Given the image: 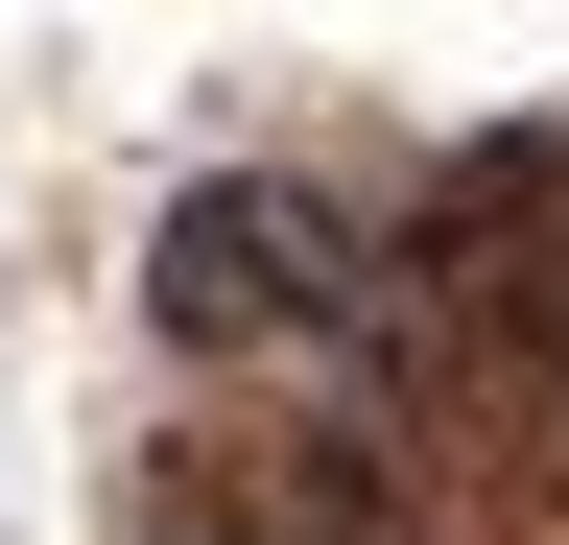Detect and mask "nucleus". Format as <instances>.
Masks as SVG:
<instances>
[{"instance_id": "nucleus-1", "label": "nucleus", "mask_w": 569, "mask_h": 545, "mask_svg": "<svg viewBox=\"0 0 569 545\" xmlns=\"http://www.w3.org/2000/svg\"><path fill=\"white\" fill-rule=\"evenodd\" d=\"M142 309L190 332V356H238V332H332V356H403V261L309 214V190H167V238H142Z\"/></svg>"}]
</instances>
